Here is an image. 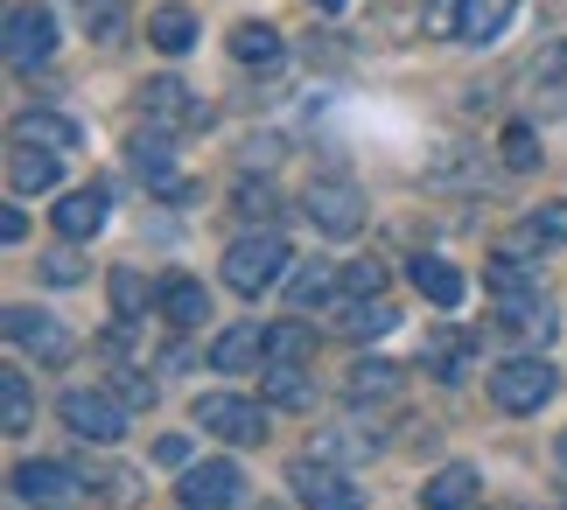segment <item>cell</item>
Segmentation results:
<instances>
[{"instance_id":"obj_27","label":"cell","mask_w":567,"mask_h":510,"mask_svg":"<svg viewBox=\"0 0 567 510\" xmlns=\"http://www.w3.org/2000/svg\"><path fill=\"white\" fill-rule=\"evenodd\" d=\"M29 427H35L29 371H0V434H29Z\"/></svg>"},{"instance_id":"obj_43","label":"cell","mask_w":567,"mask_h":510,"mask_svg":"<svg viewBox=\"0 0 567 510\" xmlns=\"http://www.w3.org/2000/svg\"><path fill=\"white\" fill-rule=\"evenodd\" d=\"M309 8H322V14H337V8H343V0H309Z\"/></svg>"},{"instance_id":"obj_35","label":"cell","mask_w":567,"mask_h":510,"mask_svg":"<svg viewBox=\"0 0 567 510\" xmlns=\"http://www.w3.org/2000/svg\"><path fill=\"white\" fill-rule=\"evenodd\" d=\"M518 231H526V246H560L567 238V204H539Z\"/></svg>"},{"instance_id":"obj_33","label":"cell","mask_w":567,"mask_h":510,"mask_svg":"<svg viewBox=\"0 0 567 510\" xmlns=\"http://www.w3.org/2000/svg\"><path fill=\"white\" fill-rule=\"evenodd\" d=\"M343 294L351 301H385V259H351L343 266Z\"/></svg>"},{"instance_id":"obj_39","label":"cell","mask_w":567,"mask_h":510,"mask_svg":"<svg viewBox=\"0 0 567 510\" xmlns=\"http://www.w3.org/2000/svg\"><path fill=\"white\" fill-rule=\"evenodd\" d=\"M113 308H120V315H134V308H141V273H134V266H120V273H113Z\"/></svg>"},{"instance_id":"obj_42","label":"cell","mask_w":567,"mask_h":510,"mask_svg":"<svg viewBox=\"0 0 567 510\" xmlns=\"http://www.w3.org/2000/svg\"><path fill=\"white\" fill-rule=\"evenodd\" d=\"M0 238H8V246H14V238H29V217L8 210V217H0Z\"/></svg>"},{"instance_id":"obj_10","label":"cell","mask_w":567,"mask_h":510,"mask_svg":"<svg viewBox=\"0 0 567 510\" xmlns=\"http://www.w3.org/2000/svg\"><path fill=\"white\" fill-rule=\"evenodd\" d=\"M238 497H246L238 461H196V469H183V482H176V503L183 510H231Z\"/></svg>"},{"instance_id":"obj_12","label":"cell","mask_w":567,"mask_h":510,"mask_svg":"<svg viewBox=\"0 0 567 510\" xmlns=\"http://www.w3.org/2000/svg\"><path fill=\"white\" fill-rule=\"evenodd\" d=\"M168 140H176V133H155V126L134 133V175H141V183L155 189V196L183 204V196H189V175L176 168V147H168Z\"/></svg>"},{"instance_id":"obj_7","label":"cell","mask_w":567,"mask_h":510,"mask_svg":"<svg viewBox=\"0 0 567 510\" xmlns=\"http://www.w3.org/2000/svg\"><path fill=\"white\" fill-rule=\"evenodd\" d=\"M141 119L155 126V133H204V126H210V105L196 98L183 77H147V92H141Z\"/></svg>"},{"instance_id":"obj_45","label":"cell","mask_w":567,"mask_h":510,"mask_svg":"<svg viewBox=\"0 0 567 510\" xmlns=\"http://www.w3.org/2000/svg\"><path fill=\"white\" fill-rule=\"evenodd\" d=\"M252 510H280V503H252Z\"/></svg>"},{"instance_id":"obj_24","label":"cell","mask_w":567,"mask_h":510,"mask_svg":"<svg viewBox=\"0 0 567 510\" xmlns=\"http://www.w3.org/2000/svg\"><path fill=\"white\" fill-rule=\"evenodd\" d=\"M14 140L50 147V154H71L84 133H78V119H63V113H21V119H14Z\"/></svg>"},{"instance_id":"obj_1","label":"cell","mask_w":567,"mask_h":510,"mask_svg":"<svg viewBox=\"0 0 567 510\" xmlns=\"http://www.w3.org/2000/svg\"><path fill=\"white\" fill-rule=\"evenodd\" d=\"M518 14V0H427L421 8V29L442 35V42H497L505 35V21Z\"/></svg>"},{"instance_id":"obj_20","label":"cell","mask_w":567,"mask_h":510,"mask_svg":"<svg viewBox=\"0 0 567 510\" xmlns=\"http://www.w3.org/2000/svg\"><path fill=\"white\" fill-rule=\"evenodd\" d=\"M512 329V336H526V343H547L554 329H560V308L547 301V294H518V301H505V315H497Z\"/></svg>"},{"instance_id":"obj_28","label":"cell","mask_w":567,"mask_h":510,"mask_svg":"<svg viewBox=\"0 0 567 510\" xmlns=\"http://www.w3.org/2000/svg\"><path fill=\"white\" fill-rule=\"evenodd\" d=\"M330 294H343V273H337V266H316V259L301 266V273H295V287H288L295 315H309V308H322Z\"/></svg>"},{"instance_id":"obj_11","label":"cell","mask_w":567,"mask_h":510,"mask_svg":"<svg viewBox=\"0 0 567 510\" xmlns=\"http://www.w3.org/2000/svg\"><path fill=\"white\" fill-rule=\"evenodd\" d=\"M301 210H309V225L322 238H358L364 231V196L351 183H316L309 196H301Z\"/></svg>"},{"instance_id":"obj_4","label":"cell","mask_w":567,"mask_h":510,"mask_svg":"<svg viewBox=\"0 0 567 510\" xmlns=\"http://www.w3.org/2000/svg\"><path fill=\"white\" fill-rule=\"evenodd\" d=\"M189 419L217 440H231V448H252V440H267V398H238V392H196Z\"/></svg>"},{"instance_id":"obj_22","label":"cell","mask_w":567,"mask_h":510,"mask_svg":"<svg viewBox=\"0 0 567 510\" xmlns=\"http://www.w3.org/2000/svg\"><path fill=\"white\" fill-rule=\"evenodd\" d=\"M231 56L246 63V71H274V63L288 56V42H280V29H267V21H238V29H231Z\"/></svg>"},{"instance_id":"obj_16","label":"cell","mask_w":567,"mask_h":510,"mask_svg":"<svg viewBox=\"0 0 567 510\" xmlns=\"http://www.w3.org/2000/svg\"><path fill=\"white\" fill-rule=\"evenodd\" d=\"M105 204H113V196H105L99 183L71 189V196H63V204H56V231L71 238V246H78V238H99V231H105Z\"/></svg>"},{"instance_id":"obj_41","label":"cell","mask_w":567,"mask_h":510,"mask_svg":"<svg viewBox=\"0 0 567 510\" xmlns=\"http://www.w3.org/2000/svg\"><path fill=\"white\" fill-rule=\"evenodd\" d=\"M42 273H50L56 287H78V280H84V266H78L71 252H50V259H42Z\"/></svg>"},{"instance_id":"obj_37","label":"cell","mask_w":567,"mask_h":510,"mask_svg":"<svg viewBox=\"0 0 567 510\" xmlns=\"http://www.w3.org/2000/svg\"><path fill=\"white\" fill-rule=\"evenodd\" d=\"M505 168H539V133L533 126H505Z\"/></svg>"},{"instance_id":"obj_8","label":"cell","mask_w":567,"mask_h":510,"mask_svg":"<svg viewBox=\"0 0 567 510\" xmlns=\"http://www.w3.org/2000/svg\"><path fill=\"white\" fill-rule=\"evenodd\" d=\"M56 14L42 8V0H14L8 8V63L14 71H35V63H50L56 56Z\"/></svg>"},{"instance_id":"obj_23","label":"cell","mask_w":567,"mask_h":510,"mask_svg":"<svg viewBox=\"0 0 567 510\" xmlns=\"http://www.w3.org/2000/svg\"><path fill=\"white\" fill-rule=\"evenodd\" d=\"M147 42H155L162 56H183L189 42H196V14L183 8V0H162V8L147 14Z\"/></svg>"},{"instance_id":"obj_19","label":"cell","mask_w":567,"mask_h":510,"mask_svg":"<svg viewBox=\"0 0 567 510\" xmlns=\"http://www.w3.org/2000/svg\"><path fill=\"white\" fill-rule=\"evenodd\" d=\"M259 357H267V329L259 322H238L210 343V371H252Z\"/></svg>"},{"instance_id":"obj_40","label":"cell","mask_w":567,"mask_h":510,"mask_svg":"<svg viewBox=\"0 0 567 510\" xmlns=\"http://www.w3.org/2000/svg\"><path fill=\"white\" fill-rule=\"evenodd\" d=\"M155 461H162V469H189V440L183 434H162L155 440Z\"/></svg>"},{"instance_id":"obj_26","label":"cell","mask_w":567,"mask_h":510,"mask_svg":"<svg viewBox=\"0 0 567 510\" xmlns=\"http://www.w3.org/2000/svg\"><path fill=\"white\" fill-rule=\"evenodd\" d=\"M413 287H421L434 308H463V294H470V280L455 273L449 259H413Z\"/></svg>"},{"instance_id":"obj_21","label":"cell","mask_w":567,"mask_h":510,"mask_svg":"<svg viewBox=\"0 0 567 510\" xmlns=\"http://www.w3.org/2000/svg\"><path fill=\"white\" fill-rule=\"evenodd\" d=\"M484 287L497 301H518V294H539V259H518V252H497L484 259Z\"/></svg>"},{"instance_id":"obj_2","label":"cell","mask_w":567,"mask_h":510,"mask_svg":"<svg viewBox=\"0 0 567 510\" xmlns=\"http://www.w3.org/2000/svg\"><path fill=\"white\" fill-rule=\"evenodd\" d=\"M126 413H134V406H126L120 392H105V385H71L56 398V419L78 440H99V448H113V440L126 434Z\"/></svg>"},{"instance_id":"obj_18","label":"cell","mask_w":567,"mask_h":510,"mask_svg":"<svg viewBox=\"0 0 567 510\" xmlns=\"http://www.w3.org/2000/svg\"><path fill=\"white\" fill-rule=\"evenodd\" d=\"M155 308H162V315L176 322V329H196V322L210 315V294H204V280H189V273H168V280L155 287Z\"/></svg>"},{"instance_id":"obj_6","label":"cell","mask_w":567,"mask_h":510,"mask_svg":"<svg viewBox=\"0 0 567 510\" xmlns=\"http://www.w3.org/2000/svg\"><path fill=\"white\" fill-rule=\"evenodd\" d=\"M554 364L547 357H505L491 371V398H497V413H539L554 398Z\"/></svg>"},{"instance_id":"obj_5","label":"cell","mask_w":567,"mask_h":510,"mask_svg":"<svg viewBox=\"0 0 567 510\" xmlns=\"http://www.w3.org/2000/svg\"><path fill=\"white\" fill-rule=\"evenodd\" d=\"M288 482H295V503L301 510H364V490L337 469L330 455H301L295 469H288Z\"/></svg>"},{"instance_id":"obj_29","label":"cell","mask_w":567,"mask_h":510,"mask_svg":"<svg viewBox=\"0 0 567 510\" xmlns=\"http://www.w3.org/2000/svg\"><path fill=\"white\" fill-rule=\"evenodd\" d=\"M316 357V329L309 322H274L267 329V364H309Z\"/></svg>"},{"instance_id":"obj_14","label":"cell","mask_w":567,"mask_h":510,"mask_svg":"<svg viewBox=\"0 0 567 510\" xmlns=\"http://www.w3.org/2000/svg\"><path fill=\"white\" fill-rule=\"evenodd\" d=\"M526 84H533V105L539 113H567V35L560 42H547V50L533 56V71H526Z\"/></svg>"},{"instance_id":"obj_25","label":"cell","mask_w":567,"mask_h":510,"mask_svg":"<svg viewBox=\"0 0 567 510\" xmlns=\"http://www.w3.org/2000/svg\"><path fill=\"white\" fill-rule=\"evenodd\" d=\"M470 497H476V469H470V461H449L442 476L421 482V503L427 510H470Z\"/></svg>"},{"instance_id":"obj_15","label":"cell","mask_w":567,"mask_h":510,"mask_svg":"<svg viewBox=\"0 0 567 510\" xmlns=\"http://www.w3.org/2000/svg\"><path fill=\"white\" fill-rule=\"evenodd\" d=\"M259 398L280 413H309L316 406V378H309V364H267L259 371Z\"/></svg>"},{"instance_id":"obj_38","label":"cell","mask_w":567,"mask_h":510,"mask_svg":"<svg viewBox=\"0 0 567 510\" xmlns=\"http://www.w3.org/2000/svg\"><path fill=\"white\" fill-rule=\"evenodd\" d=\"M113 392H120V398H126L134 413H147V406H155V385H147L141 371H120V378H113Z\"/></svg>"},{"instance_id":"obj_36","label":"cell","mask_w":567,"mask_h":510,"mask_svg":"<svg viewBox=\"0 0 567 510\" xmlns=\"http://www.w3.org/2000/svg\"><path fill=\"white\" fill-rule=\"evenodd\" d=\"M84 482H92L105 503H134V497H141V476H134V469H99V476L84 469Z\"/></svg>"},{"instance_id":"obj_30","label":"cell","mask_w":567,"mask_h":510,"mask_svg":"<svg viewBox=\"0 0 567 510\" xmlns=\"http://www.w3.org/2000/svg\"><path fill=\"white\" fill-rule=\"evenodd\" d=\"M470 357H476L470 336H434V343H427V371H434L442 385H463V378H470Z\"/></svg>"},{"instance_id":"obj_34","label":"cell","mask_w":567,"mask_h":510,"mask_svg":"<svg viewBox=\"0 0 567 510\" xmlns=\"http://www.w3.org/2000/svg\"><path fill=\"white\" fill-rule=\"evenodd\" d=\"M231 210L246 217V225H259V217H274V210H280V196H274V183H252V175H246V183L231 189Z\"/></svg>"},{"instance_id":"obj_31","label":"cell","mask_w":567,"mask_h":510,"mask_svg":"<svg viewBox=\"0 0 567 510\" xmlns=\"http://www.w3.org/2000/svg\"><path fill=\"white\" fill-rule=\"evenodd\" d=\"M392 392H400V364H385V357L351 364V398H392Z\"/></svg>"},{"instance_id":"obj_13","label":"cell","mask_w":567,"mask_h":510,"mask_svg":"<svg viewBox=\"0 0 567 510\" xmlns=\"http://www.w3.org/2000/svg\"><path fill=\"white\" fill-rule=\"evenodd\" d=\"M8 343L29 350L35 364H71L78 357V336H71V329H56L50 315H35V308H8Z\"/></svg>"},{"instance_id":"obj_3","label":"cell","mask_w":567,"mask_h":510,"mask_svg":"<svg viewBox=\"0 0 567 510\" xmlns=\"http://www.w3.org/2000/svg\"><path fill=\"white\" fill-rule=\"evenodd\" d=\"M288 238L280 231H246V238H231V252H225V280L238 287V294H267V287H280V273H288Z\"/></svg>"},{"instance_id":"obj_17","label":"cell","mask_w":567,"mask_h":510,"mask_svg":"<svg viewBox=\"0 0 567 510\" xmlns=\"http://www.w3.org/2000/svg\"><path fill=\"white\" fill-rule=\"evenodd\" d=\"M56 175H63V154H50V147H29V140H14V154H8V189H14V196L56 189Z\"/></svg>"},{"instance_id":"obj_9","label":"cell","mask_w":567,"mask_h":510,"mask_svg":"<svg viewBox=\"0 0 567 510\" xmlns=\"http://www.w3.org/2000/svg\"><path fill=\"white\" fill-rule=\"evenodd\" d=\"M14 497L29 510H78L84 503V476H71L63 461H21V469H14Z\"/></svg>"},{"instance_id":"obj_32","label":"cell","mask_w":567,"mask_h":510,"mask_svg":"<svg viewBox=\"0 0 567 510\" xmlns=\"http://www.w3.org/2000/svg\"><path fill=\"white\" fill-rule=\"evenodd\" d=\"M392 322H400L392 301H351V308H343V336H385Z\"/></svg>"},{"instance_id":"obj_44","label":"cell","mask_w":567,"mask_h":510,"mask_svg":"<svg viewBox=\"0 0 567 510\" xmlns=\"http://www.w3.org/2000/svg\"><path fill=\"white\" fill-rule=\"evenodd\" d=\"M554 455H560V469H567V434H560V448H554Z\"/></svg>"}]
</instances>
